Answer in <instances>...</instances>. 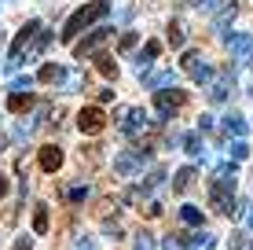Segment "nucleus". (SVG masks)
Segmentation results:
<instances>
[{
    "label": "nucleus",
    "instance_id": "obj_1",
    "mask_svg": "<svg viewBox=\"0 0 253 250\" xmlns=\"http://www.w3.org/2000/svg\"><path fill=\"white\" fill-rule=\"evenodd\" d=\"M107 11H110V0H88V4H81V7H77V11L66 19L63 41H77V33H84L88 26H95Z\"/></svg>",
    "mask_w": 253,
    "mask_h": 250
},
{
    "label": "nucleus",
    "instance_id": "obj_2",
    "mask_svg": "<svg viewBox=\"0 0 253 250\" xmlns=\"http://www.w3.org/2000/svg\"><path fill=\"white\" fill-rule=\"evenodd\" d=\"M37 77L44 85H55V89H66V92H74V89H81V85H84L81 70H74V66H59V63H44Z\"/></svg>",
    "mask_w": 253,
    "mask_h": 250
},
{
    "label": "nucleus",
    "instance_id": "obj_3",
    "mask_svg": "<svg viewBox=\"0 0 253 250\" xmlns=\"http://www.w3.org/2000/svg\"><path fill=\"white\" fill-rule=\"evenodd\" d=\"M41 33V22L33 19V22H26L22 30H19V37H15V45H11V59H7V70H19V66L26 63V48L33 45V37Z\"/></svg>",
    "mask_w": 253,
    "mask_h": 250
},
{
    "label": "nucleus",
    "instance_id": "obj_4",
    "mask_svg": "<svg viewBox=\"0 0 253 250\" xmlns=\"http://www.w3.org/2000/svg\"><path fill=\"white\" fill-rule=\"evenodd\" d=\"M184 103H187V92L184 89H162V92H154V107H158V114L165 118V122H169Z\"/></svg>",
    "mask_w": 253,
    "mask_h": 250
},
{
    "label": "nucleus",
    "instance_id": "obj_5",
    "mask_svg": "<svg viewBox=\"0 0 253 250\" xmlns=\"http://www.w3.org/2000/svg\"><path fill=\"white\" fill-rule=\"evenodd\" d=\"M147 154H151V148H143V151H121L118 158H114V173L118 177H136L139 169H143V162H147Z\"/></svg>",
    "mask_w": 253,
    "mask_h": 250
},
{
    "label": "nucleus",
    "instance_id": "obj_6",
    "mask_svg": "<svg viewBox=\"0 0 253 250\" xmlns=\"http://www.w3.org/2000/svg\"><path fill=\"white\" fill-rule=\"evenodd\" d=\"M77 129H81L84 136H95L107 129V114H103V107H84L77 110Z\"/></svg>",
    "mask_w": 253,
    "mask_h": 250
},
{
    "label": "nucleus",
    "instance_id": "obj_7",
    "mask_svg": "<svg viewBox=\"0 0 253 250\" xmlns=\"http://www.w3.org/2000/svg\"><path fill=\"white\" fill-rule=\"evenodd\" d=\"M118 129H121L125 136H136V133H143V129H147V118H143V110H139V107H125V110L118 114Z\"/></svg>",
    "mask_w": 253,
    "mask_h": 250
},
{
    "label": "nucleus",
    "instance_id": "obj_8",
    "mask_svg": "<svg viewBox=\"0 0 253 250\" xmlns=\"http://www.w3.org/2000/svg\"><path fill=\"white\" fill-rule=\"evenodd\" d=\"M110 37H114V30H107V26H103V30H92L84 41H77V45H74V59H84L88 51H95L103 41H110Z\"/></svg>",
    "mask_w": 253,
    "mask_h": 250
},
{
    "label": "nucleus",
    "instance_id": "obj_9",
    "mask_svg": "<svg viewBox=\"0 0 253 250\" xmlns=\"http://www.w3.org/2000/svg\"><path fill=\"white\" fill-rule=\"evenodd\" d=\"M37 162H41V169H44V173H55V169H63V148H55V144L41 148Z\"/></svg>",
    "mask_w": 253,
    "mask_h": 250
},
{
    "label": "nucleus",
    "instance_id": "obj_10",
    "mask_svg": "<svg viewBox=\"0 0 253 250\" xmlns=\"http://www.w3.org/2000/svg\"><path fill=\"white\" fill-rule=\"evenodd\" d=\"M224 48L235 51V55H250L253 51V37L250 33H224Z\"/></svg>",
    "mask_w": 253,
    "mask_h": 250
},
{
    "label": "nucleus",
    "instance_id": "obj_11",
    "mask_svg": "<svg viewBox=\"0 0 253 250\" xmlns=\"http://www.w3.org/2000/svg\"><path fill=\"white\" fill-rule=\"evenodd\" d=\"M158 51H162V41H147L143 51H139V55L132 59V70H147V66L154 63V55H158Z\"/></svg>",
    "mask_w": 253,
    "mask_h": 250
},
{
    "label": "nucleus",
    "instance_id": "obj_12",
    "mask_svg": "<svg viewBox=\"0 0 253 250\" xmlns=\"http://www.w3.org/2000/svg\"><path fill=\"white\" fill-rule=\"evenodd\" d=\"M51 41H55V37H51L48 30H41L37 37H33V45L26 48V63H30V59H41V55H44V51L51 48Z\"/></svg>",
    "mask_w": 253,
    "mask_h": 250
},
{
    "label": "nucleus",
    "instance_id": "obj_13",
    "mask_svg": "<svg viewBox=\"0 0 253 250\" xmlns=\"http://www.w3.org/2000/svg\"><path fill=\"white\" fill-rule=\"evenodd\" d=\"M7 110H11L15 118L26 114V110H33V96L30 92H11V96H7Z\"/></svg>",
    "mask_w": 253,
    "mask_h": 250
},
{
    "label": "nucleus",
    "instance_id": "obj_14",
    "mask_svg": "<svg viewBox=\"0 0 253 250\" xmlns=\"http://www.w3.org/2000/svg\"><path fill=\"white\" fill-rule=\"evenodd\" d=\"M143 89H154V92L172 89V70H154V74H147V77H143Z\"/></svg>",
    "mask_w": 253,
    "mask_h": 250
},
{
    "label": "nucleus",
    "instance_id": "obj_15",
    "mask_svg": "<svg viewBox=\"0 0 253 250\" xmlns=\"http://www.w3.org/2000/svg\"><path fill=\"white\" fill-rule=\"evenodd\" d=\"M224 129H228L235 140H242V136H246V129H250V122H246L242 114H224Z\"/></svg>",
    "mask_w": 253,
    "mask_h": 250
},
{
    "label": "nucleus",
    "instance_id": "obj_16",
    "mask_svg": "<svg viewBox=\"0 0 253 250\" xmlns=\"http://www.w3.org/2000/svg\"><path fill=\"white\" fill-rule=\"evenodd\" d=\"M198 173H195V166H184V169H176V180H172V192L176 195H184L187 188H191V180H195Z\"/></svg>",
    "mask_w": 253,
    "mask_h": 250
},
{
    "label": "nucleus",
    "instance_id": "obj_17",
    "mask_svg": "<svg viewBox=\"0 0 253 250\" xmlns=\"http://www.w3.org/2000/svg\"><path fill=\"white\" fill-rule=\"evenodd\" d=\"M191 77H195L198 85H213V77H216V70H213V66H209V63H202V59H198V63L191 66Z\"/></svg>",
    "mask_w": 253,
    "mask_h": 250
},
{
    "label": "nucleus",
    "instance_id": "obj_18",
    "mask_svg": "<svg viewBox=\"0 0 253 250\" xmlns=\"http://www.w3.org/2000/svg\"><path fill=\"white\" fill-rule=\"evenodd\" d=\"M228 96H231V74H224L220 81L213 85V92H209V100H213V103H224Z\"/></svg>",
    "mask_w": 253,
    "mask_h": 250
},
{
    "label": "nucleus",
    "instance_id": "obj_19",
    "mask_svg": "<svg viewBox=\"0 0 253 250\" xmlns=\"http://www.w3.org/2000/svg\"><path fill=\"white\" fill-rule=\"evenodd\" d=\"M95 66H99V74H103V77H110V81L118 77V63L107 55V51H103V55H95Z\"/></svg>",
    "mask_w": 253,
    "mask_h": 250
},
{
    "label": "nucleus",
    "instance_id": "obj_20",
    "mask_svg": "<svg viewBox=\"0 0 253 250\" xmlns=\"http://www.w3.org/2000/svg\"><path fill=\"white\" fill-rule=\"evenodd\" d=\"M180 221L198 228V225H202V210H198V206H191V202H187V206H180Z\"/></svg>",
    "mask_w": 253,
    "mask_h": 250
},
{
    "label": "nucleus",
    "instance_id": "obj_21",
    "mask_svg": "<svg viewBox=\"0 0 253 250\" xmlns=\"http://www.w3.org/2000/svg\"><path fill=\"white\" fill-rule=\"evenodd\" d=\"M184 41H187V37H184V22L172 19V22H169V45H172V48H184Z\"/></svg>",
    "mask_w": 253,
    "mask_h": 250
},
{
    "label": "nucleus",
    "instance_id": "obj_22",
    "mask_svg": "<svg viewBox=\"0 0 253 250\" xmlns=\"http://www.w3.org/2000/svg\"><path fill=\"white\" fill-rule=\"evenodd\" d=\"M33 232H37V236L48 232V206H37V210H33Z\"/></svg>",
    "mask_w": 253,
    "mask_h": 250
},
{
    "label": "nucleus",
    "instance_id": "obj_23",
    "mask_svg": "<svg viewBox=\"0 0 253 250\" xmlns=\"http://www.w3.org/2000/svg\"><path fill=\"white\" fill-rule=\"evenodd\" d=\"M184 151L198 158V154H202V136H198V133H187V136H184Z\"/></svg>",
    "mask_w": 253,
    "mask_h": 250
},
{
    "label": "nucleus",
    "instance_id": "obj_24",
    "mask_svg": "<svg viewBox=\"0 0 253 250\" xmlns=\"http://www.w3.org/2000/svg\"><path fill=\"white\" fill-rule=\"evenodd\" d=\"M250 158V144L246 140H235L231 144V162H246Z\"/></svg>",
    "mask_w": 253,
    "mask_h": 250
},
{
    "label": "nucleus",
    "instance_id": "obj_25",
    "mask_svg": "<svg viewBox=\"0 0 253 250\" xmlns=\"http://www.w3.org/2000/svg\"><path fill=\"white\" fill-rule=\"evenodd\" d=\"M235 15H239V7H235V4H231V7H228V11H224V15H220V19H216V30H220V33H228V26H231V19H235Z\"/></svg>",
    "mask_w": 253,
    "mask_h": 250
},
{
    "label": "nucleus",
    "instance_id": "obj_26",
    "mask_svg": "<svg viewBox=\"0 0 253 250\" xmlns=\"http://www.w3.org/2000/svg\"><path fill=\"white\" fill-rule=\"evenodd\" d=\"M66 199H70V202H84V199H88V188H81V184H77V188H70V192H66Z\"/></svg>",
    "mask_w": 253,
    "mask_h": 250
},
{
    "label": "nucleus",
    "instance_id": "obj_27",
    "mask_svg": "<svg viewBox=\"0 0 253 250\" xmlns=\"http://www.w3.org/2000/svg\"><path fill=\"white\" fill-rule=\"evenodd\" d=\"M136 250H154V239L147 236V232H139L136 236Z\"/></svg>",
    "mask_w": 253,
    "mask_h": 250
},
{
    "label": "nucleus",
    "instance_id": "obj_28",
    "mask_svg": "<svg viewBox=\"0 0 253 250\" xmlns=\"http://www.w3.org/2000/svg\"><path fill=\"white\" fill-rule=\"evenodd\" d=\"M11 250H33V239H30V236H19V239L11 243Z\"/></svg>",
    "mask_w": 253,
    "mask_h": 250
},
{
    "label": "nucleus",
    "instance_id": "obj_29",
    "mask_svg": "<svg viewBox=\"0 0 253 250\" xmlns=\"http://www.w3.org/2000/svg\"><path fill=\"white\" fill-rule=\"evenodd\" d=\"M74 250H95V239H92V236H81V239L74 243Z\"/></svg>",
    "mask_w": 253,
    "mask_h": 250
},
{
    "label": "nucleus",
    "instance_id": "obj_30",
    "mask_svg": "<svg viewBox=\"0 0 253 250\" xmlns=\"http://www.w3.org/2000/svg\"><path fill=\"white\" fill-rule=\"evenodd\" d=\"M30 77H15V85H11V92H30Z\"/></svg>",
    "mask_w": 253,
    "mask_h": 250
},
{
    "label": "nucleus",
    "instance_id": "obj_31",
    "mask_svg": "<svg viewBox=\"0 0 253 250\" xmlns=\"http://www.w3.org/2000/svg\"><path fill=\"white\" fill-rule=\"evenodd\" d=\"M191 4H195V7H198V11H213V7H216V4H220V0H191Z\"/></svg>",
    "mask_w": 253,
    "mask_h": 250
},
{
    "label": "nucleus",
    "instance_id": "obj_32",
    "mask_svg": "<svg viewBox=\"0 0 253 250\" xmlns=\"http://www.w3.org/2000/svg\"><path fill=\"white\" fill-rule=\"evenodd\" d=\"M132 45H136V33H125V37H121V41H118V48H121V51H128V48H132Z\"/></svg>",
    "mask_w": 253,
    "mask_h": 250
},
{
    "label": "nucleus",
    "instance_id": "obj_33",
    "mask_svg": "<svg viewBox=\"0 0 253 250\" xmlns=\"http://www.w3.org/2000/svg\"><path fill=\"white\" fill-rule=\"evenodd\" d=\"M198 59H202V55H198V51H184V70H191V66H195Z\"/></svg>",
    "mask_w": 253,
    "mask_h": 250
},
{
    "label": "nucleus",
    "instance_id": "obj_34",
    "mask_svg": "<svg viewBox=\"0 0 253 250\" xmlns=\"http://www.w3.org/2000/svg\"><path fill=\"white\" fill-rule=\"evenodd\" d=\"M99 103H114V89H99Z\"/></svg>",
    "mask_w": 253,
    "mask_h": 250
},
{
    "label": "nucleus",
    "instance_id": "obj_35",
    "mask_svg": "<svg viewBox=\"0 0 253 250\" xmlns=\"http://www.w3.org/2000/svg\"><path fill=\"white\" fill-rule=\"evenodd\" d=\"M198 129H202V133H209V129H213V118H209V114H202V122H198Z\"/></svg>",
    "mask_w": 253,
    "mask_h": 250
},
{
    "label": "nucleus",
    "instance_id": "obj_36",
    "mask_svg": "<svg viewBox=\"0 0 253 250\" xmlns=\"http://www.w3.org/2000/svg\"><path fill=\"white\" fill-rule=\"evenodd\" d=\"M7 188H11V184H7V177L0 173V199H4V195H7Z\"/></svg>",
    "mask_w": 253,
    "mask_h": 250
},
{
    "label": "nucleus",
    "instance_id": "obj_37",
    "mask_svg": "<svg viewBox=\"0 0 253 250\" xmlns=\"http://www.w3.org/2000/svg\"><path fill=\"white\" fill-rule=\"evenodd\" d=\"M246 225L253 228V206H250V210H246Z\"/></svg>",
    "mask_w": 253,
    "mask_h": 250
},
{
    "label": "nucleus",
    "instance_id": "obj_38",
    "mask_svg": "<svg viewBox=\"0 0 253 250\" xmlns=\"http://www.w3.org/2000/svg\"><path fill=\"white\" fill-rule=\"evenodd\" d=\"M0 41H4V33H0Z\"/></svg>",
    "mask_w": 253,
    "mask_h": 250
}]
</instances>
